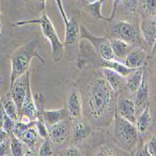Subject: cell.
Wrapping results in <instances>:
<instances>
[{"label": "cell", "mask_w": 156, "mask_h": 156, "mask_svg": "<svg viewBox=\"0 0 156 156\" xmlns=\"http://www.w3.org/2000/svg\"><path fill=\"white\" fill-rule=\"evenodd\" d=\"M149 94H150V80H149V73L144 68L142 80H141L139 87L136 91L135 94V107H136V114L141 111L147 105L149 100Z\"/></svg>", "instance_id": "9"}, {"label": "cell", "mask_w": 156, "mask_h": 156, "mask_svg": "<svg viewBox=\"0 0 156 156\" xmlns=\"http://www.w3.org/2000/svg\"><path fill=\"white\" fill-rule=\"evenodd\" d=\"M18 138L22 141L24 144V146L28 149H30L36 152V147L37 146L39 142V138H41L37 131L35 129V126L31 127V128H28L24 132H23Z\"/></svg>", "instance_id": "20"}, {"label": "cell", "mask_w": 156, "mask_h": 156, "mask_svg": "<svg viewBox=\"0 0 156 156\" xmlns=\"http://www.w3.org/2000/svg\"><path fill=\"white\" fill-rule=\"evenodd\" d=\"M145 148H146L150 156H155L156 155V138H155V136H152L149 139Z\"/></svg>", "instance_id": "33"}, {"label": "cell", "mask_w": 156, "mask_h": 156, "mask_svg": "<svg viewBox=\"0 0 156 156\" xmlns=\"http://www.w3.org/2000/svg\"><path fill=\"white\" fill-rule=\"evenodd\" d=\"M65 155L67 156H79V155H83L82 151L80 150V148L77 147V145H70L67 147V149L65 151Z\"/></svg>", "instance_id": "34"}, {"label": "cell", "mask_w": 156, "mask_h": 156, "mask_svg": "<svg viewBox=\"0 0 156 156\" xmlns=\"http://www.w3.org/2000/svg\"><path fill=\"white\" fill-rule=\"evenodd\" d=\"M35 125H36V121H29L28 122H23V120H18L15 122V124H14L12 133L18 137L23 132H24L28 128L34 127Z\"/></svg>", "instance_id": "28"}, {"label": "cell", "mask_w": 156, "mask_h": 156, "mask_svg": "<svg viewBox=\"0 0 156 156\" xmlns=\"http://www.w3.org/2000/svg\"><path fill=\"white\" fill-rule=\"evenodd\" d=\"M151 123V115L150 108L147 105L142 110H141L140 114L136 117L135 125L136 127L138 133L144 134L149 129Z\"/></svg>", "instance_id": "23"}, {"label": "cell", "mask_w": 156, "mask_h": 156, "mask_svg": "<svg viewBox=\"0 0 156 156\" xmlns=\"http://www.w3.org/2000/svg\"><path fill=\"white\" fill-rule=\"evenodd\" d=\"M112 34L133 47H141L144 41L138 25L126 21H118L113 24Z\"/></svg>", "instance_id": "5"}, {"label": "cell", "mask_w": 156, "mask_h": 156, "mask_svg": "<svg viewBox=\"0 0 156 156\" xmlns=\"http://www.w3.org/2000/svg\"><path fill=\"white\" fill-rule=\"evenodd\" d=\"M73 123L72 132H71V140L75 145L82 143L86 140L93 133V125L84 120L77 119Z\"/></svg>", "instance_id": "12"}, {"label": "cell", "mask_w": 156, "mask_h": 156, "mask_svg": "<svg viewBox=\"0 0 156 156\" xmlns=\"http://www.w3.org/2000/svg\"><path fill=\"white\" fill-rule=\"evenodd\" d=\"M120 3H122V8L126 11V13H128L129 15L133 16L135 12L136 11L138 0H121Z\"/></svg>", "instance_id": "30"}, {"label": "cell", "mask_w": 156, "mask_h": 156, "mask_svg": "<svg viewBox=\"0 0 156 156\" xmlns=\"http://www.w3.org/2000/svg\"><path fill=\"white\" fill-rule=\"evenodd\" d=\"M5 155H11L9 136L0 143V156H5Z\"/></svg>", "instance_id": "32"}, {"label": "cell", "mask_w": 156, "mask_h": 156, "mask_svg": "<svg viewBox=\"0 0 156 156\" xmlns=\"http://www.w3.org/2000/svg\"><path fill=\"white\" fill-rule=\"evenodd\" d=\"M137 7L142 11V15L145 18L155 17L156 13V0H138Z\"/></svg>", "instance_id": "24"}, {"label": "cell", "mask_w": 156, "mask_h": 156, "mask_svg": "<svg viewBox=\"0 0 156 156\" xmlns=\"http://www.w3.org/2000/svg\"><path fill=\"white\" fill-rule=\"evenodd\" d=\"M0 14H1V10H0Z\"/></svg>", "instance_id": "42"}, {"label": "cell", "mask_w": 156, "mask_h": 156, "mask_svg": "<svg viewBox=\"0 0 156 156\" xmlns=\"http://www.w3.org/2000/svg\"><path fill=\"white\" fill-rule=\"evenodd\" d=\"M14 124H15V121H13L10 117H9V116L6 114L5 117H4V121H3V123H2L1 128L9 136V135L12 133V131H13Z\"/></svg>", "instance_id": "31"}, {"label": "cell", "mask_w": 156, "mask_h": 156, "mask_svg": "<svg viewBox=\"0 0 156 156\" xmlns=\"http://www.w3.org/2000/svg\"><path fill=\"white\" fill-rule=\"evenodd\" d=\"M66 25V37L64 41V48L70 49L74 47L80 39V24L78 23L77 20L72 18L68 19Z\"/></svg>", "instance_id": "14"}, {"label": "cell", "mask_w": 156, "mask_h": 156, "mask_svg": "<svg viewBox=\"0 0 156 156\" xmlns=\"http://www.w3.org/2000/svg\"><path fill=\"white\" fill-rule=\"evenodd\" d=\"M143 70L144 68L142 67L136 68L128 76L125 77V86L131 94H134L139 87L141 80H142Z\"/></svg>", "instance_id": "21"}, {"label": "cell", "mask_w": 156, "mask_h": 156, "mask_svg": "<svg viewBox=\"0 0 156 156\" xmlns=\"http://www.w3.org/2000/svg\"><path fill=\"white\" fill-rule=\"evenodd\" d=\"M81 1L86 5V4H91V3L96 2V1H98V0H81Z\"/></svg>", "instance_id": "41"}, {"label": "cell", "mask_w": 156, "mask_h": 156, "mask_svg": "<svg viewBox=\"0 0 156 156\" xmlns=\"http://www.w3.org/2000/svg\"><path fill=\"white\" fill-rule=\"evenodd\" d=\"M113 136L117 143L125 151H130L135 147L138 139V131L135 123L114 113L113 117Z\"/></svg>", "instance_id": "4"}, {"label": "cell", "mask_w": 156, "mask_h": 156, "mask_svg": "<svg viewBox=\"0 0 156 156\" xmlns=\"http://www.w3.org/2000/svg\"><path fill=\"white\" fill-rule=\"evenodd\" d=\"M147 59V51L141 47L132 48V50L128 52L123 59V64L133 69L142 67Z\"/></svg>", "instance_id": "16"}, {"label": "cell", "mask_w": 156, "mask_h": 156, "mask_svg": "<svg viewBox=\"0 0 156 156\" xmlns=\"http://www.w3.org/2000/svg\"><path fill=\"white\" fill-rule=\"evenodd\" d=\"M109 42H110V46H111L113 54H114L115 59L117 61L123 60L125 58V56L128 54V52L133 48L132 45L128 44L127 42L117 37L110 38Z\"/></svg>", "instance_id": "18"}, {"label": "cell", "mask_w": 156, "mask_h": 156, "mask_svg": "<svg viewBox=\"0 0 156 156\" xmlns=\"http://www.w3.org/2000/svg\"><path fill=\"white\" fill-rule=\"evenodd\" d=\"M26 24H39L40 30L43 36L48 39L51 48V57L54 62H58L64 57V45L60 41L57 32L55 31L54 26L48 17L47 13L43 12L42 15L37 19L32 20H22L14 23L15 26H23Z\"/></svg>", "instance_id": "3"}, {"label": "cell", "mask_w": 156, "mask_h": 156, "mask_svg": "<svg viewBox=\"0 0 156 156\" xmlns=\"http://www.w3.org/2000/svg\"><path fill=\"white\" fill-rule=\"evenodd\" d=\"M34 1L39 6L40 10H43L45 8V4H46V0H34Z\"/></svg>", "instance_id": "40"}, {"label": "cell", "mask_w": 156, "mask_h": 156, "mask_svg": "<svg viewBox=\"0 0 156 156\" xmlns=\"http://www.w3.org/2000/svg\"><path fill=\"white\" fill-rule=\"evenodd\" d=\"M9 141H10L11 155H14V156H22V155H23L24 144L13 133H11L9 135Z\"/></svg>", "instance_id": "26"}, {"label": "cell", "mask_w": 156, "mask_h": 156, "mask_svg": "<svg viewBox=\"0 0 156 156\" xmlns=\"http://www.w3.org/2000/svg\"><path fill=\"white\" fill-rule=\"evenodd\" d=\"M29 84H30V71L28 70V71H26L21 77L17 78L11 85H9L10 95L17 106L19 113L21 112L22 105L26 94L27 87Z\"/></svg>", "instance_id": "7"}, {"label": "cell", "mask_w": 156, "mask_h": 156, "mask_svg": "<svg viewBox=\"0 0 156 156\" xmlns=\"http://www.w3.org/2000/svg\"><path fill=\"white\" fill-rule=\"evenodd\" d=\"M80 38L88 40L92 44L94 52L100 58L104 60H116L108 37H96L88 31L83 25H80Z\"/></svg>", "instance_id": "6"}, {"label": "cell", "mask_w": 156, "mask_h": 156, "mask_svg": "<svg viewBox=\"0 0 156 156\" xmlns=\"http://www.w3.org/2000/svg\"><path fill=\"white\" fill-rule=\"evenodd\" d=\"M125 151L118 149V148H114L111 145H108V144H103L99 147L98 151L95 152V155H104V156H108V155H124Z\"/></svg>", "instance_id": "27"}, {"label": "cell", "mask_w": 156, "mask_h": 156, "mask_svg": "<svg viewBox=\"0 0 156 156\" xmlns=\"http://www.w3.org/2000/svg\"><path fill=\"white\" fill-rule=\"evenodd\" d=\"M101 73L111 87V89L115 93L119 94L125 86V77L122 76L121 74L117 73L114 70H112L108 67H102Z\"/></svg>", "instance_id": "17"}, {"label": "cell", "mask_w": 156, "mask_h": 156, "mask_svg": "<svg viewBox=\"0 0 156 156\" xmlns=\"http://www.w3.org/2000/svg\"><path fill=\"white\" fill-rule=\"evenodd\" d=\"M49 138L54 145H63L69 138V125L65 120L48 127Z\"/></svg>", "instance_id": "11"}, {"label": "cell", "mask_w": 156, "mask_h": 156, "mask_svg": "<svg viewBox=\"0 0 156 156\" xmlns=\"http://www.w3.org/2000/svg\"><path fill=\"white\" fill-rule=\"evenodd\" d=\"M23 117H26L29 121H36L37 119V108H36L30 84L28 85L27 90H26V94H25L23 102L22 105V108H21V112H20L19 120H23Z\"/></svg>", "instance_id": "15"}, {"label": "cell", "mask_w": 156, "mask_h": 156, "mask_svg": "<svg viewBox=\"0 0 156 156\" xmlns=\"http://www.w3.org/2000/svg\"><path fill=\"white\" fill-rule=\"evenodd\" d=\"M5 115H6L5 109H4V108H3V105H2L1 101H0V128H1V126H2V123H3Z\"/></svg>", "instance_id": "38"}, {"label": "cell", "mask_w": 156, "mask_h": 156, "mask_svg": "<svg viewBox=\"0 0 156 156\" xmlns=\"http://www.w3.org/2000/svg\"><path fill=\"white\" fill-rule=\"evenodd\" d=\"M121 2V0H113V6H112V12H111V15L109 18H107V21H112L113 19L115 18V15H116V12H117V9H118V6Z\"/></svg>", "instance_id": "36"}, {"label": "cell", "mask_w": 156, "mask_h": 156, "mask_svg": "<svg viewBox=\"0 0 156 156\" xmlns=\"http://www.w3.org/2000/svg\"><path fill=\"white\" fill-rule=\"evenodd\" d=\"M9 136L2 129V128H0V143L2 142V141H4L6 138H8Z\"/></svg>", "instance_id": "39"}, {"label": "cell", "mask_w": 156, "mask_h": 156, "mask_svg": "<svg viewBox=\"0 0 156 156\" xmlns=\"http://www.w3.org/2000/svg\"><path fill=\"white\" fill-rule=\"evenodd\" d=\"M78 89L88 122L97 127L108 126L114 117L118 94L111 89L101 71L87 75Z\"/></svg>", "instance_id": "1"}, {"label": "cell", "mask_w": 156, "mask_h": 156, "mask_svg": "<svg viewBox=\"0 0 156 156\" xmlns=\"http://www.w3.org/2000/svg\"><path fill=\"white\" fill-rule=\"evenodd\" d=\"M4 33H5L4 22H3L1 14H0V42H1L3 40V38H4Z\"/></svg>", "instance_id": "37"}, {"label": "cell", "mask_w": 156, "mask_h": 156, "mask_svg": "<svg viewBox=\"0 0 156 156\" xmlns=\"http://www.w3.org/2000/svg\"><path fill=\"white\" fill-rule=\"evenodd\" d=\"M139 29L146 44L152 49L156 40V23L155 17L144 18L139 24Z\"/></svg>", "instance_id": "13"}, {"label": "cell", "mask_w": 156, "mask_h": 156, "mask_svg": "<svg viewBox=\"0 0 156 156\" xmlns=\"http://www.w3.org/2000/svg\"><path fill=\"white\" fill-rule=\"evenodd\" d=\"M0 101H1L3 105L6 114L9 117H10L13 121H15V122L18 121L20 118V113H19V110L17 108L15 102L13 101V99L10 95V93H8L0 97Z\"/></svg>", "instance_id": "22"}, {"label": "cell", "mask_w": 156, "mask_h": 156, "mask_svg": "<svg viewBox=\"0 0 156 156\" xmlns=\"http://www.w3.org/2000/svg\"><path fill=\"white\" fill-rule=\"evenodd\" d=\"M66 112L70 119H80L82 114L81 97L78 87H73L70 90L66 99Z\"/></svg>", "instance_id": "10"}, {"label": "cell", "mask_w": 156, "mask_h": 156, "mask_svg": "<svg viewBox=\"0 0 156 156\" xmlns=\"http://www.w3.org/2000/svg\"><path fill=\"white\" fill-rule=\"evenodd\" d=\"M67 116L66 108H62L59 109H52V110H46L42 111V117H43L44 122L47 127H50L55 123H57L66 119Z\"/></svg>", "instance_id": "19"}, {"label": "cell", "mask_w": 156, "mask_h": 156, "mask_svg": "<svg viewBox=\"0 0 156 156\" xmlns=\"http://www.w3.org/2000/svg\"><path fill=\"white\" fill-rule=\"evenodd\" d=\"M39 44V38L37 37L32 38L30 41L18 48L10 55V84L11 85L17 78L21 77L26 71L29 70L30 63L33 58H37L43 65H46V61L42 58L37 52V46Z\"/></svg>", "instance_id": "2"}, {"label": "cell", "mask_w": 156, "mask_h": 156, "mask_svg": "<svg viewBox=\"0 0 156 156\" xmlns=\"http://www.w3.org/2000/svg\"><path fill=\"white\" fill-rule=\"evenodd\" d=\"M55 2L56 4H57V8L59 9V12L61 14V16L64 20V23H66L68 21V18H67V15H66V13L64 9V6H63V2H62V0H55Z\"/></svg>", "instance_id": "35"}, {"label": "cell", "mask_w": 156, "mask_h": 156, "mask_svg": "<svg viewBox=\"0 0 156 156\" xmlns=\"http://www.w3.org/2000/svg\"><path fill=\"white\" fill-rule=\"evenodd\" d=\"M54 154V148L52 146L51 140H50L49 137L44 138L43 142H42L38 149V154L41 156H49Z\"/></svg>", "instance_id": "29"}, {"label": "cell", "mask_w": 156, "mask_h": 156, "mask_svg": "<svg viewBox=\"0 0 156 156\" xmlns=\"http://www.w3.org/2000/svg\"><path fill=\"white\" fill-rule=\"evenodd\" d=\"M115 113L128 122L135 123L136 114L134 100L124 94L119 95L116 101Z\"/></svg>", "instance_id": "8"}, {"label": "cell", "mask_w": 156, "mask_h": 156, "mask_svg": "<svg viewBox=\"0 0 156 156\" xmlns=\"http://www.w3.org/2000/svg\"><path fill=\"white\" fill-rule=\"evenodd\" d=\"M104 1L105 0H98L96 2H94L91 4H86L85 5L84 9L86 10L94 19H95L97 21H99V20L107 21V18H105L102 15V12H101V8H102Z\"/></svg>", "instance_id": "25"}]
</instances>
